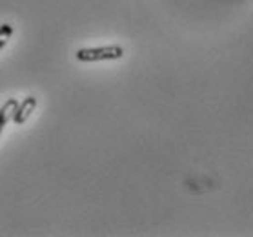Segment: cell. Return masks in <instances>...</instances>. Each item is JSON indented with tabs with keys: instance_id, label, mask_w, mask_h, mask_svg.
<instances>
[{
	"instance_id": "6da1fadb",
	"label": "cell",
	"mask_w": 253,
	"mask_h": 237,
	"mask_svg": "<svg viewBox=\"0 0 253 237\" xmlns=\"http://www.w3.org/2000/svg\"><path fill=\"white\" fill-rule=\"evenodd\" d=\"M124 55V49L117 44L111 46H102V47H84L79 49L75 57L81 62H98V60H119Z\"/></svg>"
},
{
	"instance_id": "7a4b0ae2",
	"label": "cell",
	"mask_w": 253,
	"mask_h": 237,
	"mask_svg": "<svg viewBox=\"0 0 253 237\" xmlns=\"http://www.w3.org/2000/svg\"><path fill=\"white\" fill-rule=\"evenodd\" d=\"M35 108H37V98L35 97H26L18 104L17 111H15V115H13V121H15V124H24V122L28 121V117L31 115L35 111Z\"/></svg>"
},
{
	"instance_id": "3957f363",
	"label": "cell",
	"mask_w": 253,
	"mask_h": 237,
	"mask_svg": "<svg viewBox=\"0 0 253 237\" xmlns=\"http://www.w3.org/2000/svg\"><path fill=\"white\" fill-rule=\"evenodd\" d=\"M17 108H18V102L15 98H7L6 102H4V106L0 108V130H4V126H6L7 122L13 121V115H15Z\"/></svg>"
},
{
	"instance_id": "277c9868",
	"label": "cell",
	"mask_w": 253,
	"mask_h": 237,
	"mask_svg": "<svg viewBox=\"0 0 253 237\" xmlns=\"http://www.w3.org/2000/svg\"><path fill=\"white\" fill-rule=\"evenodd\" d=\"M13 35V26H9V24H2L0 26V49L6 46L7 41L11 39Z\"/></svg>"
},
{
	"instance_id": "5b68a950",
	"label": "cell",
	"mask_w": 253,
	"mask_h": 237,
	"mask_svg": "<svg viewBox=\"0 0 253 237\" xmlns=\"http://www.w3.org/2000/svg\"><path fill=\"white\" fill-rule=\"evenodd\" d=\"M0 133H2V130H0Z\"/></svg>"
}]
</instances>
